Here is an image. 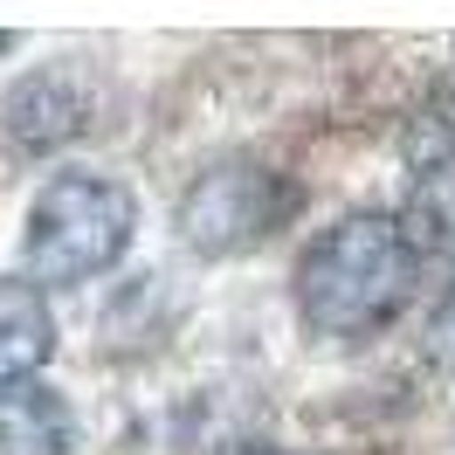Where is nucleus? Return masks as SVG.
<instances>
[{"instance_id":"39448f33","label":"nucleus","mask_w":455,"mask_h":455,"mask_svg":"<svg viewBox=\"0 0 455 455\" xmlns=\"http://www.w3.org/2000/svg\"><path fill=\"white\" fill-rule=\"evenodd\" d=\"M76 449V414L49 379L0 387V455H69Z\"/></svg>"},{"instance_id":"9d476101","label":"nucleus","mask_w":455,"mask_h":455,"mask_svg":"<svg viewBox=\"0 0 455 455\" xmlns=\"http://www.w3.org/2000/svg\"><path fill=\"white\" fill-rule=\"evenodd\" d=\"M0 49H14V35H0Z\"/></svg>"},{"instance_id":"f257e3e1","label":"nucleus","mask_w":455,"mask_h":455,"mask_svg":"<svg viewBox=\"0 0 455 455\" xmlns=\"http://www.w3.org/2000/svg\"><path fill=\"white\" fill-rule=\"evenodd\" d=\"M421 276V242L407 235L400 214H345L297 256V317L317 339H379Z\"/></svg>"},{"instance_id":"7ed1b4c3","label":"nucleus","mask_w":455,"mask_h":455,"mask_svg":"<svg viewBox=\"0 0 455 455\" xmlns=\"http://www.w3.org/2000/svg\"><path fill=\"white\" fill-rule=\"evenodd\" d=\"M290 207H297V194H290L283 172L256 166V159H221V166L187 180V194L172 207V228H180V242L194 256L228 262V256L262 249L290 221Z\"/></svg>"},{"instance_id":"1a4fd4ad","label":"nucleus","mask_w":455,"mask_h":455,"mask_svg":"<svg viewBox=\"0 0 455 455\" xmlns=\"http://www.w3.org/2000/svg\"><path fill=\"white\" fill-rule=\"evenodd\" d=\"M235 455H290V449H269V442H249V449H235Z\"/></svg>"},{"instance_id":"f03ea898","label":"nucleus","mask_w":455,"mask_h":455,"mask_svg":"<svg viewBox=\"0 0 455 455\" xmlns=\"http://www.w3.org/2000/svg\"><path fill=\"white\" fill-rule=\"evenodd\" d=\"M139 235V200L104 172H56L28 200L21 221V262L35 283H90L124 262Z\"/></svg>"},{"instance_id":"423d86ee","label":"nucleus","mask_w":455,"mask_h":455,"mask_svg":"<svg viewBox=\"0 0 455 455\" xmlns=\"http://www.w3.org/2000/svg\"><path fill=\"white\" fill-rule=\"evenodd\" d=\"M90 104L69 90L62 69H42V76H21V84L7 90V132L21 145H62L84 132Z\"/></svg>"},{"instance_id":"20e7f679","label":"nucleus","mask_w":455,"mask_h":455,"mask_svg":"<svg viewBox=\"0 0 455 455\" xmlns=\"http://www.w3.org/2000/svg\"><path fill=\"white\" fill-rule=\"evenodd\" d=\"M49 352H56V311H49L42 283L0 276V387L42 379Z\"/></svg>"},{"instance_id":"6e6552de","label":"nucleus","mask_w":455,"mask_h":455,"mask_svg":"<svg viewBox=\"0 0 455 455\" xmlns=\"http://www.w3.org/2000/svg\"><path fill=\"white\" fill-rule=\"evenodd\" d=\"M427 345H435V359H449V366H455V283H449V297L435 304V324H427Z\"/></svg>"},{"instance_id":"0eeeda50","label":"nucleus","mask_w":455,"mask_h":455,"mask_svg":"<svg viewBox=\"0 0 455 455\" xmlns=\"http://www.w3.org/2000/svg\"><path fill=\"white\" fill-rule=\"evenodd\" d=\"M407 235L435 249V256H455V139L421 152V166H414V187H407Z\"/></svg>"}]
</instances>
